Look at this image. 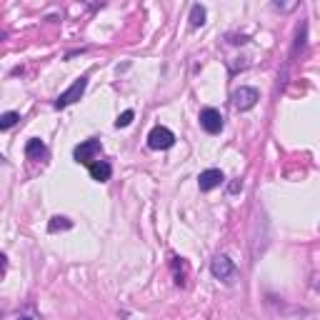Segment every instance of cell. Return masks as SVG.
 Masks as SVG:
<instances>
[{
    "mask_svg": "<svg viewBox=\"0 0 320 320\" xmlns=\"http://www.w3.org/2000/svg\"><path fill=\"white\" fill-rule=\"evenodd\" d=\"M228 190H230V193H238V190H243V180H233Z\"/></svg>",
    "mask_w": 320,
    "mask_h": 320,
    "instance_id": "5bb4252c",
    "label": "cell"
},
{
    "mask_svg": "<svg viewBox=\"0 0 320 320\" xmlns=\"http://www.w3.org/2000/svg\"><path fill=\"white\" fill-rule=\"evenodd\" d=\"M258 100H260V93H258L255 88H248V85L238 88V90L233 93V105H235L238 110H250Z\"/></svg>",
    "mask_w": 320,
    "mask_h": 320,
    "instance_id": "3957f363",
    "label": "cell"
},
{
    "mask_svg": "<svg viewBox=\"0 0 320 320\" xmlns=\"http://www.w3.org/2000/svg\"><path fill=\"white\" fill-rule=\"evenodd\" d=\"M70 228H73V223H70L68 218H60V215H55V218L50 220L48 230H50V233H58V230H70Z\"/></svg>",
    "mask_w": 320,
    "mask_h": 320,
    "instance_id": "8fae6325",
    "label": "cell"
},
{
    "mask_svg": "<svg viewBox=\"0 0 320 320\" xmlns=\"http://www.w3.org/2000/svg\"><path fill=\"white\" fill-rule=\"evenodd\" d=\"M3 160H5V158H3V155H0V163H3Z\"/></svg>",
    "mask_w": 320,
    "mask_h": 320,
    "instance_id": "2e32d148",
    "label": "cell"
},
{
    "mask_svg": "<svg viewBox=\"0 0 320 320\" xmlns=\"http://www.w3.org/2000/svg\"><path fill=\"white\" fill-rule=\"evenodd\" d=\"M85 88H88V78H78L76 83L65 90V93L58 95L55 100V108L58 110H63V108H68V105H73L76 100H80L83 98V93H85Z\"/></svg>",
    "mask_w": 320,
    "mask_h": 320,
    "instance_id": "6da1fadb",
    "label": "cell"
},
{
    "mask_svg": "<svg viewBox=\"0 0 320 320\" xmlns=\"http://www.w3.org/2000/svg\"><path fill=\"white\" fill-rule=\"evenodd\" d=\"M100 150H103V148H100V140H85V143L78 145L73 155H76L78 163H88V165H93V160L100 155Z\"/></svg>",
    "mask_w": 320,
    "mask_h": 320,
    "instance_id": "8992f818",
    "label": "cell"
},
{
    "mask_svg": "<svg viewBox=\"0 0 320 320\" xmlns=\"http://www.w3.org/2000/svg\"><path fill=\"white\" fill-rule=\"evenodd\" d=\"M200 125H203V130L205 133L218 135V133L223 130V115H220V110H215V108H203V110H200Z\"/></svg>",
    "mask_w": 320,
    "mask_h": 320,
    "instance_id": "277c9868",
    "label": "cell"
},
{
    "mask_svg": "<svg viewBox=\"0 0 320 320\" xmlns=\"http://www.w3.org/2000/svg\"><path fill=\"white\" fill-rule=\"evenodd\" d=\"M133 118H135V113H133V110H125V113H120V115H118L115 125H118V128H128V125L133 123Z\"/></svg>",
    "mask_w": 320,
    "mask_h": 320,
    "instance_id": "4fadbf2b",
    "label": "cell"
},
{
    "mask_svg": "<svg viewBox=\"0 0 320 320\" xmlns=\"http://www.w3.org/2000/svg\"><path fill=\"white\" fill-rule=\"evenodd\" d=\"M205 23V8L200 5V3H195L193 8H190V25L193 28H200Z\"/></svg>",
    "mask_w": 320,
    "mask_h": 320,
    "instance_id": "30bf717a",
    "label": "cell"
},
{
    "mask_svg": "<svg viewBox=\"0 0 320 320\" xmlns=\"http://www.w3.org/2000/svg\"><path fill=\"white\" fill-rule=\"evenodd\" d=\"M20 320H30V318H20Z\"/></svg>",
    "mask_w": 320,
    "mask_h": 320,
    "instance_id": "e0dca14e",
    "label": "cell"
},
{
    "mask_svg": "<svg viewBox=\"0 0 320 320\" xmlns=\"http://www.w3.org/2000/svg\"><path fill=\"white\" fill-rule=\"evenodd\" d=\"M110 163H105V160H95L93 165H90V178L98 180V183H105V180H110Z\"/></svg>",
    "mask_w": 320,
    "mask_h": 320,
    "instance_id": "ba28073f",
    "label": "cell"
},
{
    "mask_svg": "<svg viewBox=\"0 0 320 320\" xmlns=\"http://www.w3.org/2000/svg\"><path fill=\"white\" fill-rule=\"evenodd\" d=\"M210 273H213L218 280L228 283L235 275V265H233V260H230L228 255H218V258H213V263H210Z\"/></svg>",
    "mask_w": 320,
    "mask_h": 320,
    "instance_id": "5b68a950",
    "label": "cell"
},
{
    "mask_svg": "<svg viewBox=\"0 0 320 320\" xmlns=\"http://www.w3.org/2000/svg\"><path fill=\"white\" fill-rule=\"evenodd\" d=\"M173 143H175V135H173V130L163 128V125L153 128L150 135H148V145H150L153 150H168V148H173Z\"/></svg>",
    "mask_w": 320,
    "mask_h": 320,
    "instance_id": "7a4b0ae2",
    "label": "cell"
},
{
    "mask_svg": "<svg viewBox=\"0 0 320 320\" xmlns=\"http://www.w3.org/2000/svg\"><path fill=\"white\" fill-rule=\"evenodd\" d=\"M5 268H8V258H5V255L0 253V275L5 273Z\"/></svg>",
    "mask_w": 320,
    "mask_h": 320,
    "instance_id": "9a60e30c",
    "label": "cell"
},
{
    "mask_svg": "<svg viewBox=\"0 0 320 320\" xmlns=\"http://www.w3.org/2000/svg\"><path fill=\"white\" fill-rule=\"evenodd\" d=\"M18 120H20V115L15 113V110H10V113H3V115H0V130H8V128H13Z\"/></svg>",
    "mask_w": 320,
    "mask_h": 320,
    "instance_id": "7c38bea8",
    "label": "cell"
},
{
    "mask_svg": "<svg viewBox=\"0 0 320 320\" xmlns=\"http://www.w3.org/2000/svg\"><path fill=\"white\" fill-rule=\"evenodd\" d=\"M45 155H48V148H45L43 140H38V138L28 140V145H25V158H28V160H40V158H45Z\"/></svg>",
    "mask_w": 320,
    "mask_h": 320,
    "instance_id": "9c48e42d",
    "label": "cell"
},
{
    "mask_svg": "<svg viewBox=\"0 0 320 320\" xmlns=\"http://www.w3.org/2000/svg\"><path fill=\"white\" fill-rule=\"evenodd\" d=\"M223 183H225V175H223V170H218V168L203 170L200 178H198V185H200V190H205V193L218 188V185H223Z\"/></svg>",
    "mask_w": 320,
    "mask_h": 320,
    "instance_id": "52a82bcc",
    "label": "cell"
}]
</instances>
